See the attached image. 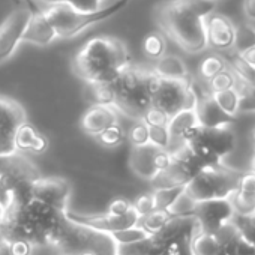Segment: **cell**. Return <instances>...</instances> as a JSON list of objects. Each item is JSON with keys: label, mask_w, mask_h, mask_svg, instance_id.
Returning a JSON list of instances; mask_svg holds the SVG:
<instances>
[{"label": "cell", "mask_w": 255, "mask_h": 255, "mask_svg": "<svg viewBox=\"0 0 255 255\" xmlns=\"http://www.w3.org/2000/svg\"><path fill=\"white\" fill-rule=\"evenodd\" d=\"M87 249L92 251L95 255H120L119 245L116 243L113 236L107 234V233L96 231V230H92V233H90Z\"/></svg>", "instance_id": "23"}, {"label": "cell", "mask_w": 255, "mask_h": 255, "mask_svg": "<svg viewBox=\"0 0 255 255\" xmlns=\"http://www.w3.org/2000/svg\"><path fill=\"white\" fill-rule=\"evenodd\" d=\"M41 2H44V3H45V6H51V5L66 3V0H41Z\"/></svg>", "instance_id": "47"}, {"label": "cell", "mask_w": 255, "mask_h": 255, "mask_svg": "<svg viewBox=\"0 0 255 255\" xmlns=\"http://www.w3.org/2000/svg\"><path fill=\"white\" fill-rule=\"evenodd\" d=\"M198 102V93L191 80L158 78L152 93V107L164 111L168 117L183 111L194 110Z\"/></svg>", "instance_id": "7"}, {"label": "cell", "mask_w": 255, "mask_h": 255, "mask_svg": "<svg viewBox=\"0 0 255 255\" xmlns=\"http://www.w3.org/2000/svg\"><path fill=\"white\" fill-rule=\"evenodd\" d=\"M33 245L27 240H14L11 242V252L12 255H32Z\"/></svg>", "instance_id": "42"}, {"label": "cell", "mask_w": 255, "mask_h": 255, "mask_svg": "<svg viewBox=\"0 0 255 255\" xmlns=\"http://www.w3.org/2000/svg\"><path fill=\"white\" fill-rule=\"evenodd\" d=\"M96 138H98V141L101 144H104L107 147H114V146H119L123 141V131H122L120 125L116 123V125L107 128V129L102 134H99Z\"/></svg>", "instance_id": "37"}, {"label": "cell", "mask_w": 255, "mask_h": 255, "mask_svg": "<svg viewBox=\"0 0 255 255\" xmlns=\"http://www.w3.org/2000/svg\"><path fill=\"white\" fill-rule=\"evenodd\" d=\"M171 218H173V216L170 215L168 210L156 209V210H153L152 213L143 216V218L140 219V225H141L150 236H155V234H158V233L167 225V222H168Z\"/></svg>", "instance_id": "27"}, {"label": "cell", "mask_w": 255, "mask_h": 255, "mask_svg": "<svg viewBox=\"0 0 255 255\" xmlns=\"http://www.w3.org/2000/svg\"><path fill=\"white\" fill-rule=\"evenodd\" d=\"M221 248L216 237L209 233H198L191 242L192 255H218Z\"/></svg>", "instance_id": "25"}, {"label": "cell", "mask_w": 255, "mask_h": 255, "mask_svg": "<svg viewBox=\"0 0 255 255\" xmlns=\"http://www.w3.org/2000/svg\"><path fill=\"white\" fill-rule=\"evenodd\" d=\"M206 38L207 47L227 53L237 44V29L228 17L213 12L206 18Z\"/></svg>", "instance_id": "15"}, {"label": "cell", "mask_w": 255, "mask_h": 255, "mask_svg": "<svg viewBox=\"0 0 255 255\" xmlns=\"http://www.w3.org/2000/svg\"><path fill=\"white\" fill-rule=\"evenodd\" d=\"M143 122L147 126H167L168 122H170V117L164 111H161V110H158L155 107H150L147 110V113L144 114Z\"/></svg>", "instance_id": "38"}, {"label": "cell", "mask_w": 255, "mask_h": 255, "mask_svg": "<svg viewBox=\"0 0 255 255\" xmlns=\"http://www.w3.org/2000/svg\"><path fill=\"white\" fill-rule=\"evenodd\" d=\"M152 71L165 80H191L185 62L174 54H165L156 60V65Z\"/></svg>", "instance_id": "22"}, {"label": "cell", "mask_w": 255, "mask_h": 255, "mask_svg": "<svg viewBox=\"0 0 255 255\" xmlns=\"http://www.w3.org/2000/svg\"><path fill=\"white\" fill-rule=\"evenodd\" d=\"M195 114L198 125L203 128H219V126H228L234 117H230L225 114L219 105L215 102L213 96L207 92L201 96H198V102L195 105Z\"/></svg>", "instance_id": "18"}, {"label": "cell", "mask_w": 255, "mask_h": 255, "mask_svg": "<svg viewBox=\"0 0 255 255\" xmlns=\"http://www.w3.org/2000/svg\"><path fill=\"white\" fill-rule=\"evenodd\" d=\"M147 69L129 65L113 83L114 108L135 120H143L152 107V96L147 89Z\"/></svg>", "instance_id": "4"}, {"label": "cell", "mask_w": 255, "mask_h": 255, "mask_svg": "<svg viewBox=\"0 0 255 255\" xmlns=\"http://www.w3.org/2000/svg\"><path fill=\"white\" fill-rule=\"evenodd\" d=\"M233 251H234V255H252L255 254V246L246 242L243 237H239L233 243Z\"/></svg>", "instance_id": "43"}, {"label": "cell", "mask_w": 255, "mask_h": 255, "mask_svg": "<svg viewBox=\"0 0 255 255\" xmlns=\"http://www.w3.org/2000/svg\"><path fill=\"white\" fill-rule=\"evenodd\" d=\"M252 171L255 173V155H254V159H252Z\"/></svg>", "instance_id": "50"}, {"label": "cell", "mask_w": 255, "mask_h": 255, "mask_svg": "<svg viewBox=\"0 0 255 255\" xmlns=\"http://www.w3.org/2000/svg\"><path fill=\"white\" fill-rule=\"evenodd\" d=\"M213 2H218V0H213Z\"/></svg>", "instance_id": "52"}, {"label": "cell", "mask_w": 255, "mask_h": 255, "mask_svg": "<svg viewBox=\"0 0 255 255\" xmlns=\"http://www.w3.org/2000/svg\"><path fill=\"white\" fill-rule=\"evenodd\" d=\"M3 215H5V210L2 209V206H0V224H2V221H3Z\"/></svg>", "instance_id": "48"}, {"label": "cell", "mask_w": 255, "mask_h": 255, "mask_svg": "<svg viewBox=\"0 0 255 255\" xmlns=\"http://www.w3.org/2000/svg\"><path fill=\"white\" fill-rule=\"evenodd\" d=\"M149 143L158 149H170V134L167 126H149Z\"/></svg>", "instance_id": "36"}, {"label": "cell", "mask_w": 255, "mask_h": 255, "mask_svg": "<svg viewBox=\"0 0 255 255\" xmlns=\"http://www.w3.org/2000/svg\"><path fill=\"white\" fill-rule=\"evenodd\" d=\"M236 215H252L255 209V173H242L236 192L230 198Z\"/></svg>", "instance_id": "19"}, {"label": "cell", "mask_w": 255, "mask_h": 255, "mask_svg": "<svg viewBox=\"0 0 255 255\" xmlns=\"http://www.w3.org/2000/svg\"><path fill=\"white\" fill-rule=\"evenodd\" d=\"M198 120L194 110H183L173 117H170V122L167 125V129L170 134V149L168 152H174L180 147H183L188 140L194 135V132L198 128Z\"/></svg>", "instance_id": "16"}, {"label": "cell", "mask_w": 255, "mask_h": 255, "mask_svg": "<svg viewBox=\"0 0 255 255\" xmlns=\"http://www.w3.org/2000/svg\"><path fill=\"white\" fill-rule=\"evenodd\" d=\"M204 164V167L222 165L224 159L234 150L236 137L228 126L203 128L198 126L194 135L185 144Z\"/></svg>", "instance_id": "6"}, {"label": "cell", "mask_w": 255, "mask_h": 255, "mask_svg": "<svg viewBox=\"0 0 255 255\" xmlns=\"http://www.w3.org/2000/svg\"><path fill=\"white\" fill-rule=\"evenodd\" d=\"M143 50L147 57L153 60H159L165 56L167 51V41L165 36L161 32H152L149 33L143 41Z\"/></svg>", "instance_id": "28"}, {"label": "cell", "mask_w": 255, "mask_h": 255, "mask_svg": "<svg viewBox=\"0 0 255 255\" xmlns=\"http://www.w3.org/2000/svg\"><path fill=\"white\" fill-rule=\"evenodd\" d=\"M215 99V102L219 105V108L228 114L230 117H234L237 114V111L240 110V93L237 89H230V90H224V92H218V93H210Z\"/></svg>", "instance_id": "26"}, {"label": "cell", "mask_w": 255, "mask_h": 255, "mask_svg": "<svg viewBox=\"0 0 255 255\" xmlns=\"http://www.w3.org/2000/svg\"><path fill=\"white\" fill-rule=\"evenodd\" d=\"M129 2L131 0H114L113 3H108L96 11H92V12L77 11L66 3L45 6L41 11L44 12V15L53 26L57 38L68 39V38H74V36L83 33L84 30L102 23L105 20H110L113 15H116L119 11H122Z\"/></svg>", "instance_id": "3"}, {"label": "cell", "mask_w": 255, "mask_h": 255, "mask_svg": "<svg viewBox=\"0 0 255 255\" xmlns=\"http://www.w3.org/2000/svg\"><path fill=\"white\" fill-rule=\"evenodd\" d=\"M132 207H134V204L131 201H128L125 198H116L108 204L107 213L114 215V216H122V215H126Z\"/></svg>", "instance_id": "41"}, {"label": "cell", "mask_w": 255, "mask_h": 255, "mask_svg": "<svg viewBox=\"0 0 255 255\" xmlns=\"http://www.w3.org/2000/svg\"><path fill=\"white\" fill-rule=\"evenodd\" d=\"M32 12L33 11L29 8H18L0 24V63L12 57L23 42L27 24L32 18Z\"/></svg>", "instance_id": "11"}, {"label": "cell", "mask_w": 255, "mask_h": 255, "mask_svg": "<svg viewBox=\"0 0 255 255\" xmlns=\"http://www.w3.org/2000/svg\"><path fill=\"white\" fill-rule=\"evenodd\" d=\"M65 216L71 222H75L83 227H87L101 233H107V234H114L131 227H135L140 224V219H141L134 207L126 215H122V216H114L107 212L98 215V213H80V212H72V210H66Z\"/></svg>", "instance_id": "10"}, {"label": "cell", "mask_w": 255, "mask_h": 255, "mask_svg": "<svg viewBox=\"0 0 255 255\" xmlns=\"http://www.w3.org/2000/svg\"><path fill=\"white\" fill-rule=\"evenodd\" d=\"M72 188L60 177H38L32 185V198L62 213L69 210Z\"/></svg>", "instance_id": "13"}, {"label": "cell", "mask_w": 255, "mask_h": 255, "mask_svg": "<svg viewBox=\"0 0 255 255\" xmlns=\"http://www.w3.org/2000/svg\"><path fill=\"white\" fill-rule=\"evenodd\" d=\"M234 215L236 212L230 198H225V200H209V201L197 203L192 216L197 219L201 233L213 234L227 222L233 221Z\"/></svg>", "instance_id": "14"}, {"label": "cell", "mask_w": 255, "mask_h": 255, "mask_svg": "<svg viewBox=\"0 0 255 255\" xmlns=\"http://www.w3.org/2000/svg\"><path fill=\"white\" fill-rule=\"evenodd\" d=\"M15 144H17L18 153H35V155L44 153L50 146L47 137L41 134L29 122L20 128L17 138H15Z\"/></svg>", "instance_id": "21"}, {"label": "cell", "mask_w": 255, "mask_h": 255, "mask_svg": "<svg viewBox=\"0 0 255 255\" xmlns=\"http://www.w3.org/2000/svg\"><path fill=\"white\" fill-rule=\"evenodd\" d=\"M213 0H167L155 11V23L161 33L183 51L197 54L207 48L206 18L215 12Z\"/></svg>", "instance_id": "1"}, {"label": "cell", "mask_w": 255, "mask_h": 255, "mask_svg": "<svg viewBox=\"0 0 255 255\" xmlns=\"http://www.w3.org/2000/svg\"><path fill=\"white\" fill-rule=\"evenodd\" d=\"M129 65V51L122 41L96 36L75 54L72 69L86 84H111Z\"/></svg>", "instance_id": "2"}, {"label": "cell", "mask_w": 255, "mask_h": 255, "mask_svg": "<svg viewBox=\"0 0 255 255\" xmlns=\"http://www.w3.org/2000/svg\"><path fill=\"white\" fill-rule=\"evenodd\" d=\"M236 86H237V77L227 66V69H224L222 72L215 75L210 81H207V92L209 93H218V92L236 89Z\"/></svg>", "instance_id": "31"}, {"label": "cell", "mask_w": 255, "mask_h": 255, "mask_svg": "<svg viewBox=\"0 0 255 255\" xmlns=\"http://www.w3.org/2000/svg\"><path fill=\"white\" fill-rule=\"evenodd\" d=\"M197 207V201H194L185 191L183 194L171 204V207L168 209L170 215L173 218L176 216H192Z\"/></svg>", "instance_id": "34"}, {"label": "cell", "mask_w": 255, "mask_h": 255, "mask_svg": "<svg viewBox=\"0 0 255 255\" xmlns=\"http://www.w3.org/2000/svg\"><path fill=\"white\" fill-rule=\"evenodd\" d=\"M185 186H168V188H158L152 192L156 209L168 210L171 204L183 194Z\"/></svg>", "instance_id": "30"}, {"label": "cell", "mask_w": 255, "mask_h": 255, "mask_svg": "<svg viewBox=\"0 0 255 255\" xmlns=\"http://www.w3.org/2000/svg\"><path fill=\"white\" fill-rule=\"evenodd\" d=\"M119 111L111 105H92L81 117V129L92 137H98L107 128L119 120Z\"/></svg>", "instance_id": "17"}, {"label": "cell", "mask_w": 255, "mask_h": 255, "mask_svg": "<svg viewBox=\"0 0 255 255\" xmlns=\"http://www.w3.org/2000/svg\"><path fill=\"white\" fill-rule=\"evenodd\" d=\"M237 56H239L246 65H249L251 68H255V44L248 45V47L243 48V50H239V51H237Z\"/></svg>", "instance_id": "44"}, {"label": "cell", "mask_w": 255, "mask_h": 255, "mask_svg": "<svg viewBox=\"0 0 255 255\" xmlns=\"http://www.w3.org/2000/svg\"><path fill=\"white\" fill-rule=\"evenodd\" d=\"M252 215H255V209H254V213H252Z\"/></svg>", "instance_id": "51"}, {"label": "cell", "mask_w": 255, "mask_h": 255, "mask_svg": "<svg viewBox=\"0 0 255 255\" xmlns=\"http://www.w3.org/2000/svg\"><path fill=\"white\" fill-rule=\"evenodd\" d=\"M134 209L137 210V213L140 215V218L152 213L153 210H156V206H155V200H153V195L152 194H143L140 195L134 203Z\"/></svg>", "instance_id": "39"}, {"label": "cell", "mask_w": 255, "mask_h": 255, "mask_svg": "<svg viewBox=\"0 0 255 255\" xmlns=\"http://www.w3.org/2000/svg\"><path fill=\"white\" fill-rule=\"evenodd\" d=\"M254 140H255V134H254Z\"/></svg>", "instance_id": "53"}, {"label": "cell", "mask_w": 255, "mask_h": 255, "mask_svg": "<svg viewBox=\"0 0 255 255\" xmlns=\"http://www.w3.org/2000/svg\"><path fill=\"white\" fill-rule=\"evenodd\" d=\"M242 173L230 167L216 165L201 170L186 186L185 192L197 203L231 198Z\"/></svg>", "instance_id": "5"}, {"label": "cell", "mask_w": 255, "mask_h": 255, "mask_svg": "<svg viewBox=\"0 0 255 255\" xmlns=\"http://www.w3.org/2000/svg\"><path fill=\"white\" fill-rule=\"evenodd\" d=\"M21 210L33 227V246H57L66 221L65 213L36 200H30Z\"/></svg>", "instance_id": "8"}, {"label": "cell", "mask_w": 255, "mask_h": 255, "mask_svg": "<svg viewBox=\"0 0 255 255\" xmlns=\"http://www.w3.org/2000/svg\"><path fill=\"white\" fill-rule=\"evenodd\" d=\"M0 255H12L11 252V242L5 237L0 239Z\"/></svg>", "instance_id": "46"}, {"label": "cell", "mask_w": 255, "mask_h": 255, "mask_svg": "<svg viewBox=\"0 0 255 255\" xmlns=\"http://www.w3.org/2000/svg\"><path fill=\"white\" fill-rule=\"evenodd\" d=\"M252 255H255V254H252Z\"/></svg>", "instance_id": "54"}, {"label": "cell", "mask_w": 255, "mask_h": 255, "mask_svg": "<svg viewBox=\"0 0 255 255\" xmlns=\"http://www.w3.org/2000/svg\"><path fill=\"white\" fill-rule=\"evenodd\" d=\"M131 168L146 180H153L159 173L165 171L171 164V153L155 147L153 144L132 147L129 156Z\"/></svg>", "instance_id": "12"}, {"label": "cell", "mask_w": 255, "mask_h": 255, "mask_svg": "<svg viewBox=\"0 0 255 255\" xmlns=\"http://www.w3.org/2000/svg\"><path fill=\"white\" fill-rule=\"evenodd\" d=\"M24 123H27L24 107L14 98L0 96V159L18 153L15 138Z\"/></svg>", "instance_id": "9"}, {"label": "cell", "mask_w": 255, "mask_h": 255, "mask_svg": "<svg viewBox=\"0 0 255 255\" xmlns=\"http://www.w3.org/2000/svg\"><path fill=\"white\" fill-rule=\"evenodd\" d=\"M113 239L116 240V243L119 246H129V245H135V243H140V242H144V240H149L152 236L138 224L135 227H131L128 230H123V231H119V233H114L111 234Z\"/></svg>", "instance_id": "29"}, {"label": "cell", "mask_w": 255, "mask_h": 255, "mask_svg": "<svg viewBox=\"0 0 255 255\" xmlns=\"http://www.w3.org/2000/svg\"><path fill=\"white\" fill-rule=\"evenodd\" d=\"M128 138H129L132 147L149 144V126L143 120H137L128 132Z\"/></svg>", "instance_id": "35"}, {"label": "cell", "mask_w": 255, "mask_h": 255, "mask_svg": "<svg viewBox=\"0 0 255 255\" xmlns=\"http://www.w3.org/2000/svg\"><path fill=\"white\" fill-rule=\"evenodd\" d=\"M242 9L246 21H255V0H243Z\"/></svg>", "instance_id": "45"}, {"label": "cell", "mask_w": 255, "mask_h": 255, "mask_svg": "<svg viewBox=\"0 0 255 255\" xmlns=\"http://www.w3.org/2000/svg\"><path fill=\"white\" fill-rule=\"evenodd\" d=\"M78 255H95V254H93L92 251H89V249H87V251H83V252H81V254H78Z\"/></svg>", "instance_id": "49"}, {"label": "cell", "mask_w": 255, "mask_h": 255, "mask_svg": "<svg viewBox=\"0 0 255 255\" xmlns=\"http://www.w3.org/2000/svg\"><path fill=\"white\" fill-rule=\"evenodd\" d=\"M107 0H66V5H69L71 8L77 9V11H83V12H92L96 11L102 6H105L104 3Z\"/></svg>", "instance_id": "40"}, {"label": "cell", "mask_w": 255, "mask_h": 255, "mask_svg": "<svg viewBox=\"0 0 255 255\" xmlns=\"http://www.w3.org/2000/svg\"><path fill=\"white\" fill-rule=\"evenodd\" d=\"M224 69H227V62L224 59L222 54L213 53L210 56H206L198 66V75L201 80H204L206 83L210 81L215 75H218L219 72H222Z\"/></svg>", "instance_id": "24"}, {"label": "cell", "mask_w": 255, "mask_h": 255, "mask_svg": "<svg viewBox=\"0 0 255 255\" xmlns=\"http://www.w3.org/2000/svg\"><path fill=\"white\" fill-rule=\"evenodd\" d=\"M233 222L236 224L240 237L255 246V215H234Z\"/></svg>", "instance_id": "33"}, {"label": "cell", "mask_w": 255, "mask_h": 255, "mask_svg": "<svg viewBox=\"0 0 255 255\" xmlns=\"http://www.w3.org/2000/svg\"><path fill=\"white\" fill-rule=\"evenodd\" d=\"M93 105H111L114 107V87L111 84H87Z\"/></svg>", "instance_id": "32"}, {"label": "cell", "mask_w": 255, "mask_h": 255, "mask_svg": "<svg viewBox=\"0 0 255 255\" xmlns=\"http://www.w3.org/2000/svg\"><path fill=\"white\" fill-rule=\"evenodd\" d=\"M56 39H57V35L53 26L50 24V21L47 20V17L44 15V12L41 9L33 11L32 18L27 24L26 33H24L23 42L33 44L38 47H47Z\"/></svg>", "instance_id": "20"}]
</instances>
